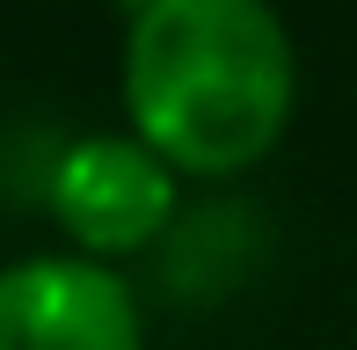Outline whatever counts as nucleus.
<instances>
[{"label":"nucleus","instance_id":"obj_3","mask_svg":"<svg viewBox=\"0 0 357 350\" xmlns=\"http://www.w3.org/2000/svg\"><path fill=\"white\" fill-rule=\"evenodd\" d=\"M0 350H146L139 292L95 256H22L0 270Z\"/></svg>","mask_w":357,"mask_h":350},{"label":"nucleus","instance_id":"obj_1","mask_svg":"<svg viewBox=\"0 0 357 350\" xmlns=\"http://www.w3.org/2000/svg\"><path fill=\"white\" fill-rule=\"evenodd\" d=\"M299 102L291 29L270 0H132L124 109L175 175H241Z\"/></svg>","mask_w":357,"mask_h":350},{"label":"nucleus","instance_id":"obj_2","mask_svg":"<svg viewBox=\"0 0 357 350\" xmlns=\"http://www.w3.org/2000/svg\"><path fill=\"white\" fill-rule=\"evenodd\" d=\"M52 219L73 241V256L117 263L160 241L175 219V168L146 146L139 132H95L73 139L52 168Z\"/></svg>","mask_w":357,"mask_h":350}]
</instances>
